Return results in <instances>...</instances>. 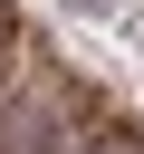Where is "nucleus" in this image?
Segmentation results:
<instances>
[{
	"label": "nucleus",
	"mask_w": 144,
	"mask_h": 154,
	"mask_svg": "<svg viewBox=\"0 0 144 154\" xmlns=\"http://www.w3.org/2000/svg\"><path fill=\"white\" fill-rule=\"evenodd\" d=\"M67 10H86V19H115V10H125V0H67Z\"/></svg>",
	"instance_id": "1"
}]
</instances>
